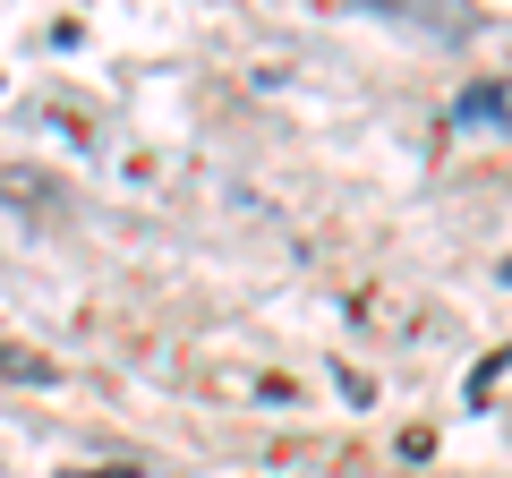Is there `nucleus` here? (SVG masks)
<instances>
[{"mask_svg": "<svg viewBox=\"0 0 512 478\" xmlns=\"http://www.w3.org/2000/svg\"><path fill=\"white\" fill-rule=\"evenodd\" d=\"M444 120H453V129H512V77H478V86H461Z\"/></svg>", "mask_w": 512, "mask_h": 478, "instance_id": "obj_1", "label": "nucleus"}, {"mask_svg": "<svg viewBox=\"0 0 512 478\" xmlns=\"http://www.w3.org/2000/svg\"><path fill=\"white\" fill-rule=\"evenodd\" d=\"M60 478H137V470H60Z\"/></svg>", "mask_w": 512, "mask_h": 478, "instance_id": "obj_2", "label": "nucleus"}]
</instances>
